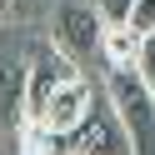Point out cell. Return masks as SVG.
I'll return each instance as SVG.
<instances>
[{"instance_id": "obj_8", "label": "cell", "mask_w": 155, "mask_h": 155, "mask_svg": "<svg viewBox=\"0 0 155 155\" xmlns=\"http://www.w3.org/2000/svg\"><path fill=\"white\" fill-rule=\"evenodd\" d=\"M20 155H70V140L40 120H20Z\"/></svg>"}, {"instance_id": "obj_12", "label": "cell", "mask_w": 155, "mask_h": 155, "mask_svg": "<svg viewBox=\"0 0 155 155\" xmlns=\"http://www.w3.org/2000/svg\"><path fill=\"white\" fill-rule=\"evenodd\" d=\"M45 0H10V15H35Z\"/></svg>"}, {"instance_id": "obj_3", "label": "cell", "mask_w": 155, "mask_h": 155, "mask_svg": "<svg viewBox=\"0 0 155 155\" xmlns=\"http://www.w3.org/2000/svg\"><path fill=\"white\" fill-rule=\"evenodd\" d=\"M65 140H70V155H135L130 150V135H125L120 115H115V105L105 100V90L95 95L90 115H85Z\"/></svg>"}, {"instance_id": "obj_11", "label": "cell", "mask_w": 155, "mask_h": 155, "mask_svg": "<svg viewBox=\"0 0 155 155\" xmlns=\"http://www.w3.org/2000/svg\"><path fill=\"white\" fill-rule=\"evenodd\" d=\"M90 5L105 25H125V15H130V0H90Z\"/></svg>"}, {"instance_id": "obj_13", "label": "cell", "mask_w": 155, "mask_h": 155, "mask_svg": "<svg viewBox=\"0 0 155 155\" xmlns=\"http://www.w3.org/2000/svg\"><path fill=\"white\" fill-rule=\"evenodd\" d=\"M0 20H10V0H0Z\"/></svg>"}, {"instance_id": "obj_10", "label": "cell", "mask_w": 155, "mask_h": 155, "mask_svg": "<svg viewBox=\"0 0 155 155\" xmlns=\"http://www.w3.org/2000/svg\"><path fill=\"white\" fill-rule=\"evenodd\" d=\"M135 70H140V80H145V90L155 95V30L145 35V45H140V60H135Z\"/></svg>"}, {"instance_id": "obj_7", "label": "cell", "mask_w": 155, "mask_h": 155, "mask_svg": "<svg viewBox=\"0 0 155 155\" xmlns=\"http://www.w3.org/2000/svg\"><path fill=\"white\" fill-rule=\"evenodd\" d=\"M25 115V60L0 55V125H20Z\"/></svg>"}, {"instance_id": "obj_1", "label": "cell", "mask_w": 155, "mask_h": 155, "mask_svg": "<svg viewBox=\"0 0 155 155\" xmlns=\"http://www.w3.org/2000/svg\"><path fill=\"white\" fill-rule=\"evenodd\" d=\"M105 100L115 105L135 155H155V95L145 90L140 70H105Z\"/></svg>"}, {"instance_id": "obj_6", "label": "cell", "mask_w": 155, "mask_h": 155, "mask_svg": "<svg viewBox=\"0 0 155 155\" xmlns=\"http://www.w3.org/2000/svg\"><path fill=\"white\" fill-rule=\"evenodd\" d=\"M140 45H145V35H135L130 25H105L100 30V60H105V70H135Z\"/></svg>"}, {"instance_id": "obj_4", "label": "cell", "mask_w": 155, "mask_h": 155, "mask_svg": "<svg viewBox=\"0 0 155 155\" xmlns=\"http://www.w3.org/2000/svg\"><path fill=\"white\" fill-rule=\"evenodd\" d=\"M100 30H105V20L95 15L90 0H65L60 10H55V45H60L70 60L100 55Z\"/></svg>"}, {"instance_id": "obj_5", "label": "cell", "mask_w": 155, "mask_h": 155, "mask_svg": "<svg viewBox=\"0 0 155 155\" xmlns=\"http://www.w3.org/2000/svg\"><path fill=\"white\" fill-rule=\"evenodd\" d=\"M95 95H100V90H95V85H90V75L80 70L75 80H65L60 90H55L50 100H45V110L35 115V120H40V125H50V130H60V135H70L75 125H80L85 115H90Z\"/></svg>"}, {"instance_id": "obj_9", "label": "cell", "mask_w": 155, "mask_h": 155, "mask_svg": "<svg viewBox=\"0 0 155 155\" xmlns=\"http://www.w3.org/2000/svg\"><path fill=\"white\" fill-rule=\"evenodd\" d=\"M125 25H130L135 35H150V30H155V0H130V15H125Z\"/></svg>"}, {"instance_id": "obj_2", "label": "cell", "mask_w": 155, "mask_h": 155, "mask_svg": "<svg viewBox=\"0 0 155 155\" xmlns=\"http://www.w3.org/2000/svg\"><path fill=\"white\" fill-rule=\"evenodd\" d=\"M75 75H80V60H70L55 40L50 45H30V50H25V115L20 120H35V115L45 110V100H50L65 80H75Z\"/></svg>"}]
</instances>
